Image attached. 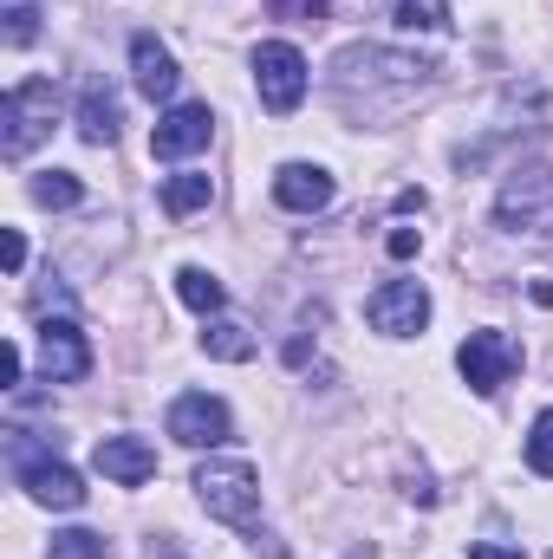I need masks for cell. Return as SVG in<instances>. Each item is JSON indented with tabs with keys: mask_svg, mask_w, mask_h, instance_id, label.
I'll list each match as a JSON object with an SVG mask.
<instances>
[{
	"mask_svg": "<svg viewBox=\"0 0 553 559\" xmlns=\"http://www.w3.org/2000/svg\"><path fill=\"white\" fill-rule=\"evenodd\" d=\"M469 559H528L521 547H495V540H482V547H469Z\"/></svg>",
	"mask_w": 553,
	"mask_h": 559,
	"instance_id": "26",
	"label": "cell"
},
{
	"mask_svg": "<svg viewBox=\"0 0 553 559\" xmlns=\"http://www.w3.org/2000/svg\"><path fill=\"white\" fill-rule=\"evenodd\" d=\"M39 371L46 384H79L92 371V345L72 319H39Z\"/></svg>",
	"mask_w": 553,
	"mask_h": 559,
	"instance_id": "9",
	"label": "cell"
},
{
	"mask_svg": "<svg viewBox=\"0 0 553 559\" xmlns=\"http://www.w3.org/2000/svg\"><path fill=\"white\" fill-rule=\"evenodd\" d=\"M20 267H26V235L7 228V274H20Z\"/></svg>",
	"mask_w": 553,
	"mask_h": 559,
	"instance_id": "25",
	"label": "cell"
},
{
	"mask_svg": "<svg viewBox=\"0 0 553 559\" xmlns=\"http://www.w3.org/2000/svg\"><path fill=\"white\" fill-rule=\"evenodd\" d=\"M176 293H183V306H189V312H202V319H215V312H222V299H228V286L209 274V267H183V274H176Z\"/></svg>",
	"mask_w": 553,
	"mask_h": 559,
	"instance_id": "16",
	"label": "cell"
},
{
	"mask_svg": "<svg viewBox=\"0 0 553 559\" xmlns=\"http://www.w3.org/2000/svg\"><path fill=\"white\" fill-rule=\"evenodd\" d=\"M7 46H33V33H39V0H7Z\"/></svg>",
	"mask_w": 553,
	"mask_h": 559,
	"instance_id": "21",
	"label": "cell"
},
{
	"mask_svg": "<svg viewBox=\"0 0 553 559\" xmlns=\"http://www.w3.org/2000/svg\"><path fill=\"white\" fill-rule=\"evenodd\" d=\"M255 85H261V105H268L274 118L299 111V98H306V85H313L306 52L286 46V39H261V46H255Z\"/></svg>",
	"mask_w": 553,
	"mask_h": 559,
	"instance_id": "5",
	"label": "cell"
},
{
	"mask_svg": "<svg viewBox=\"0 0 553 559\" xmlns=\"http://www.w3.org/2000/svg\"><path fill=\"white\" fill-rule=\"evenodd\" d=\"M118 124H125L118 92H111L105 79H92V85H85V98H79V138L105 150V143H118Z\"/></svg>",
	"mask_w": 553,
	"mask_h": 559,
	"instance_id": "14",
	"label": "cell"
},
{
	"mask_svg": "<svg viewBox=\"0 0 553 559\" xmlns=\"http://www.w3.org/2000/svg\"><path fill=\"white\" fill-rule=\"evenodd\" d=\"M358 559H372V554H358Z\"/></svg>",
	"mask_w": 553,
	"mask_h": 559,
	"instance_id": "27",
	"label": "cell"
},
{
	"mask_svg": "<svg viewBox=\"0 0 553 559\" xmlns=\"http://www.w3.org/2000/svg\"><path fill=\"white\" fill-rule=\"evenodd\" d=\"M7 462H13V475H20V488L39 501V508H59V514H72V508H85V481L46 449V442H33L26 429H13L7 436Z\"/></svg>",
	"mask_w": 553,
	"mask_h": 559,
	"instance_id": "1",
	"label": "cell"
},
{
	"mask_svg": "<svg viewBox=\"0 0 553 559\" xmlns=\"http://www.w3.org/2000/svg\"><path fill=\"white\" fill-rule=\"evenodd\" d=\"M163 429H169L183 449H215V442H228V436H235V417H228V404H222V397H209V391H183V397L169 404Z\"/></svg>",
	"mask_w": 553,
	"mask_h": 559,
	"instance_id": "7",
	"label": "cell"
},
{
	"mask_svg": "<svg viewBox=\"0 0 553 559\" xmlns=\"http://www.w3.org/2000/svg\"><path fill=\"white\" fill-rule=\"evenodd\" d=\"M46 559H111V540L92 534V527H66V534H52V554Z\"/></svg>",
	"mask_w": 553,
	"mask_h": 559,
	"instance_id": "20",
	"label": "cell"
},
{
	"mask_svg": "<svg viewBox=\"0 0 553 559\" xmlns=\"http://www.w3.org/2000/svg\"><path fill=\"white\" fill-rule=\"evenodd\" d=\"M528 468L534 475H553V411H541L534 429H528Z\"/></svg>",
	"mask_w": 553,
	"mask_h": 559,
	"instance_id": "22",
	"label": "cell"
},
{
	"mask_svg": "<svg viewBox=\"0 0 553 559\" xmlns=\"http://www.w3.org/2000/svg\"><path fill=\"white\" fill-rule=\"evenodd\" d=\"M92 462H98V475L118 481V488H143V481L156 475V449H150L143 436H98Z\"/></svg>",
	"mask_w": 553,
	"mask_h": 559,
	"instance_id": "11",
	"label": "cell"
},
{
	"mask_svg": "<svg viewBox=\"0 0 553 559\" xmlns=\"http://www.w3.org/2000/svg\"><path fill=\"white\" fill-rule=\"evenodd\" d=\"M385 248H391V261H411L416 248H423V235H416V228H398V235H391Z\"/></svg>",
	"mask_w": 553,
	"mask_h": 559,
	"instance_id": "24",
	"label": "cell"
},
{
	"mask_svg": "<svg viewBox=\"0 0 553 559\" xmlns=\"http://www.w3.org/2000/svg\"><path fill=\"white\" fill-rule=\"evenodd\" d=\"M202 352H209V358H228V365H242V358H255V332H248L242 319H209V332H202Z\"/></svg>",
	"mask_w": 553,
	"mask_h": 559,
	"instance_id": "15",
	"label": "cell"
},
{
	"mask_svg": "<svg viewBox=\"0 0 553 559\" xmlns=\"http://www.w3.org/2000/svg\"><path fill=\"white\" fill-rule=\"evenodd\" d=\"M280 20H326V0H274Z\"/></svg>",
	"mask_w": 553,
	"mask_h": 559,
	"instance_id": "23",
	"label": "cell"
},
{
	"mask_svg": "<svg viewBox=\"0 0 553 559\" xmlns=\"http://www.w3.org/2000/svg\"><path fill=\"white\" fill-rule=\"evenodd\" d=\"M495 222L502 228H515V235H541L553 241V169H515L508 182H502V195H495Z\"/></svg>",
	"mask_w": 553,
	"mask_h": 559,
	"instance_id": "4",
	"label": "cell"
},
{
	"mask_svg": "<svg viewBox=\"0 0 553 559\" xmlns=\"http://www.w3.org/2000/svg\"><path fill=\"white\" fill-rule=\"evenodd\" d=\"M456 371H462V384H469L475 397H495V391L521 371V345H515L508 332H469L462 352H456Z\"/></svg>",
	"mask_w": 553,
	"mask_h": 559,
	"instance_id": "6",
	"label": "cell"
},
{
	"mask_svg": "<svg viewBox=\"0 0 553 559\" xmlns=\"http://www.w3.org/2000/svg\"><path fill=\"white\" fill-rule=\"evenodd\" d=\"M209 195H215V182H209V176H196V169H183V176H169V182H163V209H169L176 222H183V215H196Z\"/></svg>",
	"mask_w": 553,
	"mask_h": 559,
	"instance_id": "17",
	"label": "cell"
},
{
	"mask_svg": "<svg viewBox=\"0 0 553 559\" xmlns=\"http://www.w3.org/2000/svg\"><path fill=\"white\" fill-rule=\"evenodd\" d=\"M131 72H138V92L150 98V105H169V98H176V85H183L176 52H169L156 33H138V39H131Z\"/></svg>",
	"mask_w": 553,
	"mask_h": 559,
	"instance_id": "12",
	"label": "cell"
},
{
	"mask_svg": "<svg viewBox=\"0 0 553 559\" xmlns=\"http://www.w3.org/2000/svg\"><path fill=\"white\" fill-rule=\"evenodd\" d=\"M79 195H85V189H79L72 169H39V176H33V202H39V209H72Z\"/></svg>",
	"mask_w": 553,
	"mask_h": 559,
	"instance_id": "19",
	"label": "cell"
},
{
	"mask_svg": "<svg viewBox=\"0 0 553 559\" xmlns=\"http://www.w3.org/2000/svg\"><path fill=\"white\" fill-rule=\"evenodd\" d=\"M365 319H372V332H385V338H411V332H423V319H430L423 280H385V286L365 299Z\"/></svg>",
	"mask_w": 553,
	"mask_h": 559,
	"instance_id": "8",
	"label": "cell"
},
{
	"mask_svg": "<svg viewBox=\"0 0 553 559\" xmlns=\"http://www.w3.org/2000/svg\"><path fill=\"white\" fill-rule=\"evenodd\" d=\"M209 138H215V118H209V105H169V111H163V124L150 131V156H163V163H183V156L209 150Z\"/></svg>",
	"mask_w": 553,
	"mask_h": 559,
	"instance_id": "10",
	"label": "cell"
},
{
	"mask_svg": "<svg viewBox=\"0 0 553 559\" xmlns=\"http://www.w3.org/2000/svg\"><path fill=\"white\" fill-rule=\"evenodd\" d=\"M52 118H59V92H52V79H20L13 92H7V105H0V150H7V163H20L26 150L39 138H52Z\"/></svg>",
	"mask_w": 553,
	"mask_h": 559,
	"instance_id": "3",
	"label": "cell"
},
{
	"mask_svg": "<svg viewBox=\"0 0 553 559\" xmlns=\"http://www.w3.org/2000/svg\"><path fill=\"white\" fill-rule=\"evenodd\" d=\"M391 20L404 33H443L449 26V7L443 0H391Z\"/></svg>",
	"mask_w": 553,
	"mask_h": 559,
	"instance_id": "18",
	"label": "cell"
},
{
	"mask_svg": "<svg viewBox=\"0 0 553 559\" xmlns=\"http://www.w3.org/2000/svg\"><path fill=\"white\" fill-rule=\"evenodd\" d=\"M274 202L293 215H319L332 202V176L319 163H280L274 169Z\"/></svg>",
	"mask_w": 553,
	"mask_h": 559,
	"instance_id": "13",
	"label": "cell"
},
{
	"mask_svg": "<svg viewBox=\"0 0 553 559\" xmlns=\"http://www.w3.org/2000/svg\"><path fill=\"white\" fill-rule=\"evenodd\" d=\"M196 495L228 527H255V514H261V481H255V468L242 455H209L196 468Z\"/></svg>",
	"mask_w": 553,
	"mask_h": 559,
	"instance_id": "2",
	"label": "cell"
}]
</instances>
